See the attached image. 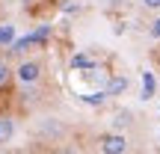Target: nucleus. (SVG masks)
Here are the masks:
<instances>
[{"label": "nucleus", "instance_id": "nucleus-1", "mask_svg": "<svg viewBox=\"0 0 160 154\" xmlns=\"http://www.w3.org/2000/svg\"><path fill=\"white\" fill-rule=\"evenodd\" d=\"M98 148L101 154H128V137L125 133H104L101 139H98Z\"/></svg>", "mask_w": 160, "mask_h": 154}, {"label": "nucleus", "instance_id": "nucleus-2", "mask_svg": "<svg viewBox=\"0 0 160 154\" xmlns=\"http://www.w3.org/2000/svg\"><path fill=\"white\" fill-rule=\"evenodd\" d=\"M15 77L21 80L24 86L39 83V77H42V62H36V59H27V62H21V65L15 68Z\"/></svg>", "mask_w": 160, "mask_h": 154}, {"label": "nucleus", "instance_id": "nucleus-3", "mask_svg": "<svg viewBox=\"0 0 160 154\" xmlns=\"http://www.w3.org/2000/svg\"><path fill=\"white\" fill-rule=\"evenodd\" d=\"M128 86H131V80H128L125 74H119V77H110V83H107V98H119V95H125L128 92Z\"/></svg>", "mask_w": 160, "mask_h": 154}, {"label": "nucleus", "instance_id": "nucleus-4", "mask_svg": "<svg viewBox=\"0 0 160 154\" xmlns=\"http://www.w3.org/2000/svg\"><path fill=\"white\" fill-rule=\"evenodd\" d=\"M42 139H48V137H51V139H57V137H62V133H65V127L62 125H59V122L57 119H48L45 122V125H42Z\"/></svg>", "mask_w": 160, "mask_h": 154}, {"label": "nucleus", "instance_id": "nucleus-5", "mask_svg": "<svg viewBox=\"0 0 160 154\" xmlns=\"http://www.w3.org/2000/svg\"><path fill=\"white\" fill-rule=\"evenodd\" d=\"M12 137H15V119L12 116H0V145L9 142Z\"/></svg>", "mask_w": 160, "mask_h": 154}, {"label": "nucleus", "instance_id": "nucleus-6", "mask_svg": "<svg viewBox=\"0 0 160 154\" xmlns=\"http://www.w3.org/2000/svg\"><path fill=\"white\" fill-rule=\"evenodd\" d=\"M154 89H157V80H154V74L151 71H142V101H151L154 98Z\"/></svg>", "mask_w": 160, "mask_h": 154}, {"label": "nucleus", "instance_id": "nucleus-7", "mask_svg": "<svg viewBox=\"0 0 160 154\" xmlns=\"http://www.w3.org/2000/svg\"><path fill=\"white\" fill-rule=\"evenodd\" d=\"M15 45V24H3L0 27V47H12Z\"/></svg>", "mask_w": 160, "mask_h": 154}, {"label": "nucleus", "instance_id": "nucleus-8", "mask_svg": "<svg viewBox=\"0 0 160 154\" xmlns=\"http://www.w3.org/2000/svg\"><path fill=\"white\" fill-rule=\"evenodd\" d=\"M113 125H116V133H122V127H131V125H133V113H131V110H122V113H116Z\"/></svg>", "mask_w": 160, "mask_h": 154}, {"label": "nucleus", "instance_id": "nucleus-9", "mask_svg": "<svg viewBox=\"0 0 160 154\" xmlns=\"http://www.w3.org/2000/svg\"><path fill=\"white\" fill-rule=\"evenodd\" d=\"M9 77H12V71H9V65H6V59H0V89H3V86L9 83Z\"/></svg>", "mask_w": 160, "mask_h": 154}, {"label": "nucleus", "instance_id": "nucleus-10", "mask_svg": "<svg viewBox=\"0 0 160 154\" xmlns=\"http://www.w3.org/2000/svg\"><path fill=\"white\" fill-rule=\"evenodd\" d=\"M148 36H151V39H160V18H157V21H151V27H148Z\"/></svg>", "mask_w": 160, "mask_h": 154}, {"label": "nucleus", "instance_id": "nucleus-11", "mask_svg": "<svg viewBox=\"0 0 160 154\" xmlns=\"http://www.w3.org/2000/svg\"><path fill=\"white\" fill-rule=\"evenodd\" d=\"M145 9H160V0H142Z\"/></svg>", "mask_w": 160, "mask_h": 154}, {"label": "nucleus", "instance_id": "nucleus-12", "mask_svg": "<svg viewBox=\"0 0 160 154\" xmlns=\"http://www.w3.org/2000/svg\"><path fill=\"white\" fill-rule=\"evenodd\" d=\"M59 154H80V151H74V148H62Z\"/></svg>", "mask_w": 160, "mask_h": 154}]
</instances>
